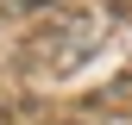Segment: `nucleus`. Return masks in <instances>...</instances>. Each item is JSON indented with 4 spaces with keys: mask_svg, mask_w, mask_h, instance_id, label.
Masks as SVG:
<instances>
[]
</instances>
